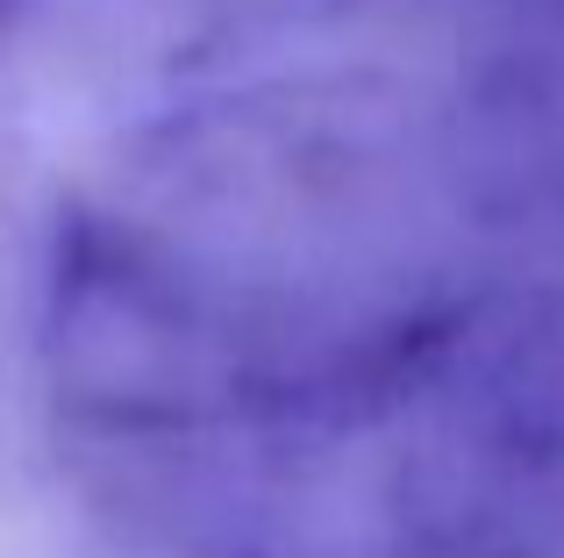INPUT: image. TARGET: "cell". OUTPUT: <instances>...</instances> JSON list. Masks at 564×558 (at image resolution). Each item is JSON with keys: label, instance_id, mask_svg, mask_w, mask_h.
Here are the masks:
<instances>
[{"label": "cell", "instance_id": "cell-1", "mask_svg": "<svg viewBox=\"0 0 564 558\" xmlns=\"http://www.w3.org/2000/svg\"><path fill=\"white\" fill-rule=\"evenodd\" d=\"M365 0H0L8 36H65V43H108L143 57L180 51H243V43L301 36V29H336Z\"/></svg>", "mask_w": 564, "mask_h": 558}]
</instances>
